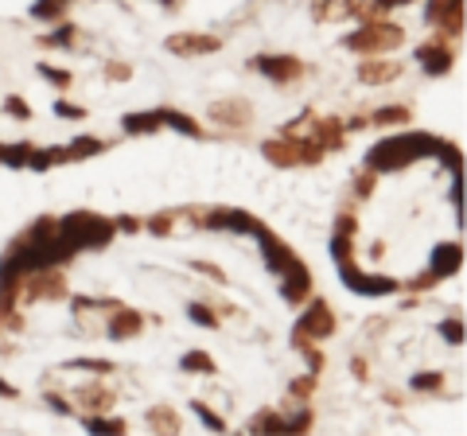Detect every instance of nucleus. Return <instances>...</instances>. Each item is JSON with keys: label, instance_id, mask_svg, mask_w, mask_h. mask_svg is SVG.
<instances>
[{"label": "nucleus", "instance_id": "f257e3e1", "mask_svg": "<svg viewBox=\"0 0 467 436\" xmlns=\"http://www.w3.org/2000/svg\"><path fill=\"white\" fill-rule=\"evenodd\" d=\"M440 137L432 133H402V137H386L366 152V168L370 171H402L413 160H424V156L440 152Z\"/></svg>", "mask_w": 467, "mask_h": 436}, {"label": "nucleus", "instance_id": "f03ea898", "mask_svg": "<svg viewBox=\"0 0 467 436\" xmlns=\"http://www.w3.org/2000/svg\"><path fill=\"white\" fill-rule=\"evenodd\" d=\"M58 234H63L74 250H102V245L113 242L117 222L94 215V211H74V215L58 218Z\"/></svg>", "mask_w": 467, "mask_h": 436}, {"label": "nucleus", "instance_id": "7ed1b4c3", "mask_svg": "<svg viewBox=\"0 0 467 436\" xmlns=\"http://www.w3.org/2000/svg\"><path fill=\"white\" fill-rule=\"evenodd\" d=\"M402 43H405V28L394 20H370L358 31H347L343 36V47L347 51H358V55H386Z\"/></svg>", "mask_w": 467, "mask_h": 436}, {"label": "nucleus", "instance_id": "20e7f679", "mask_svg": "<svg viewBox=\"0 0 467 436\" xmlns=\"http://www.w3.org/2000/svg\"><path fill=\"white\" fill-rule=\"evenodd\" d=\"M335 331V312H331L327 300H312V308H304V316L292 327V347H308V343H320Z\"/></svg>", "mask_w": 467, "mask_h": 436}, {"label": "nucleus", "instance_id": "39448f33", "mask_svg": "<svg viewBox=\"0 0 467 436\" xmlns=\"http://www.w3.org/2000/svg\"><path fill=\"white\" fill-rule=\"evenodd\" d=\"M265 160L277 164V168H296V164H320L323 148L315 141H296V137H280V141H265Z\"/></svg>", "mask_w": 467, "mask_h": 436}, {"label": "nucleus", "instance_id": "423d86ee", "mask_svg": "<svg viewBox=\"0 0 467 436\" xmlns=\"http://www.w3.org/2000/svg\"><path fill=\"white\" fill-rule=\"evenodd\" d=\"M339 277H343V285H347L350 292H358V296H389V292L402 289V285H397L394 277L362 273V269H355V265H350V257L339 261Z\"/></svg>", "mask_w": 467, "mask_h": 436}, {"label": "nucleus", "instance_id": "0eeeda50", "mask_svg": "<svg viewBox=\"0 0 467 436\" xmlns=\"http://www.w3.org/2000/svg\"><path fill=\"white\" fill-rule=\"evenodd\" d=\"M253 238H257V242H261V257H265V265H269V273H288V269L292 265H296V253H292L288 250V245L285 242H280V238L277 234H273V230L269 226H261V222H257V226H253Z\"/></svg>", "mask_w": 467, "mask_h": 436}, {"label": "nucleus", "instance_id": "6e6552de", "mask_svg": "<svg viewBox=\"0 0 467 436\" xmlns=\"http://www.w3.org/2000/svg\"><path fill=\"white\" fill-rule=\"evenodd\" d=\"M199 226H206V230H230V234H253L257 218L249 215V211H230V207H219V211H211V215H203V218H199Z\"/></svg>", "mask_w": 467, "mask_h": 436}, {"label": "nucleus", "instance_id": "1a4fd4ad", "mask_svg": "<svg viewBox=\"0 0 467 436\" xmlns=\"http://www.w3.org/2000/svg\"><path fill=\"white\" fill-rule=\"evenodd\" d=\"M253 67L265 74V78H273V82H296L300 74H304V63L300 59H292V55H257L253 59Z\"/></svg>", "mask_w": 467, "mask_h": 436}, {"label": "nucleus", "instance_id": "9d476101", "mask_svg": "<svg viewBox=\"0 0 467 436\" xmlns=\"http://www.w3.org/2000/svg\"><path fill=\"white\" fill-rule=\"evenodd\" d=\"M416 59H421V70L432 74V78H440V74H448V70L456 67V55H452V47H448L444 39L421 43V47H416Z\"/></svg>", "mask_w": 467, "mask_h": 436}, {"label": "nucleus", "instance_id": "9b49d317", "mask_svg": "<svg viewBox=\"0 0 467 436\" xmlns=\"http://www.w3.org/2000/svg\"><path fill=\"white\" fill-rule=\"evenodd\" d=\"M164 47H168L172 55H179V59H195V55H214L222 47V39L195 31V36H168V43Z\"/></svg>", "mask_w": 467, "mask_h": 436}, {"label": "nucleus", "instance_id": "f8f14e48", "mask_svg": "<svg viewBox=\"0 0 467 436\" xmlns=\"http://www.w3.org/2000/svg\"><path fill=\"white\" fill-rule=\"evenodd\" d=\"M460 265H463V245L460 242H440L436 250H432L429 277H432V281H444V277L460 273Z\"/></svg>", "mask_w": 467, "mask_h": 436}, {"label": "nucleus", "instance_id": "ddd939ff", "mask_svg": "<svg viewBox=\"0 0 467 436\" xmlns=\"http://www.w3.org/2000/svg\"><path fill=\"white\" fill-rule=\"evenodd\" d=\"M23 281H28V296H31V300H63V296H66V281L55 273V265L51 269H39V273H28Z\"/></svg>", "mask_w": 467, "mask_h": 436}, {"label": "nucleus", "instance_id": "4468645a", "mask_svg": "<svg viewBox=\"0 0 467 436\" xmlns=\"http://www.w3.org/2000/svg\"><path fill=\"white\" fill-rule=\"evenodd\" d=\"M308 292H312V273H308L304 261H296L288 273H280V296L288 304H300V300H308Z\"/></svg>", "mask_w": 467, "mask_h": 436}, {"label": "nucleus", "instance_id": "2eb2a0df", "mask_svg": "<svg viewBox=\"0 0 467 436\" xmlns=\"http://www.w3.org/2000/svg\"><path fill=\"white\" fill-rule=\"evenodd\" d=\"M140 327H145L140 312H132V308H121V304H113V316H110V339L125 343V339H132V335H137Z\"/></svg>", "mask_w": 467, "mask_h": 436}, {"label": "nucleus", "instance_id": "dca6fc26", "mask_svg": "<svg viewBox=\"0 0 467 436\" xmlns=\"http://www.w3.org/2000/svg\"><path fill=\"white\" fill-rule=\"evenodd\" d=\"M402 74V63H389V59H378V55H366L362 63H358V78L370 82V86H378V82H389Z\"/></svg>", "mask_w": 467, "mask_h": 436}, {"label": "nucleus", "instance_id": "f3484780", "mask_svg": "<svg viewBox=\"0 0 467 436\" xmlns=\"http://www.w3.org/2000/svg\"><path fill=\"white\" fill-rule=\"evenodd\" d=\"M211 117L214 121H222V125H238V129H246L249 121H253V110H249V102H219L211 110Z\"/></svg>", "mask_w": 467, "mask_h": 436}, {"label": "nucleus", "instance_id": "a211bd4d", "mask_svg": "<svg viewBox=\"0 0 467 436\" xmlns=\"http://www.w3.org/2000/svg\"><path fill=\"white\" fill-rule=\"evenodd\" d=\"M343 133H347V125L339 117H323V121H315V133H312V141L323 148V152H335L339 144H343Z\"/></svg>", "mask_w": 467, "mask_h": 436}, {"label": "nucleus", "instance_id": "6ab92c4d", "mask_svg": "<svg viewBox=\"0 0 467 436\" xmlns=\"http://www.w3.org/2000/svg\"><path fill=\"white\" fill-rule=\"evenodd\" d=\"M121 129H125L129 137H137V133H156V129H164V117H160V110L125 113V117H121Z\"/></svg>", "mask_w": 467, "mask_h": 436}, {"label": "nucleus", "instance_id": "aec40b11", "mask_svg": "<svg viewBox=\"0 0 467 436\" xmlns=\"http://www.w3.org/2000/svg\"><path fill=\"white\" fill-rule=\"evenodd\" d=\"M78 405H82V409H102V413H110V409H113V393L102 390V386H82V390H78Z\"/></svg>", "mask_w": 467, "mask_h": 436}, {"label": "nucleus", "instance_id": "412c9836", "mask_svg": "<svg viewBox=\"0 0 467 436\" xmlns=\"http://www.w3.org/2000/svg\"><path fill=\"white\" fill-rule=\"evenodd\" d=\"M160 117H164V125L179 129L183 137H203V125H199L195 117H187V113H179V110H160Z\"/></svg>", "mask_w": 467, "mask_h": 436}, {"label": "nucleus", "instance_id": "4be33fe9", "mask_svg": "<svg viewBox=\"0 0 467 436\" xmlns=\"http://www.w3.org/2000/svg\"><path fill=\"white\" fill-rule=\"evenodd\" d=\"M66 160H70V152H66V148H36V152H31V160H28V168L47 171V168H55V164H66Z\"/></svg>", "mask_w": 467, "mask_h": 436}, {"label": "nucleus", "instance_id": "5701e85b", "mask_svg": "<svg viewBox=\"0 0 467 436\" xmlns=\"http://www.w3.org/2000/svg\"><path fill=\"white\" fill-rule=\"evenodd\" d=\"M179 370L183 374H214L219 366H214V358L206 355V351H187V355L179 358Z\"/></svg>", "mask_w": 467, "mask_h": 436}, {"label": "nucleus", "instance_id": "b1692460", "mask_svg": "<svg viewBox=\"0 0 467 436\" xmlns=\"http://www.w3.org/2000/svg\"><path fill=\"white\" fill-rule=\"evenodd\" d=\"M105 144L102 137H78V141H70L66 144V152H70V160H90V156H98V152H105Z\"/></svg>", "mask_w": 467, "mask_h": 436}, {"label": "nucleus", "instance_id": "393cba45", "mask_svg": "<svg viewBox=\"0 0 467 436\" xmlns=\"http://www.w3.org/2000/svg\"><path fill=\"white\" fill-rule=\"evenodd\" d=\"M31 152H36V144H0V164H8V168H28Z\"/></svg>", "mask_w": 467, "mask_h": 436}, {"label": "nucleus", "instance_id": "a878e982", "mask_svg": "<svg viewBox=\"0 0 467 436\" xmlns=\"http://www.w3.org/2000/svg\"><path fill=\"white\" fill-rule=\"evenodd\" d=\"M249 432H288V417L280 413H257L249 421Z\"/></svg>", "mask_w": 467, "mask_h": 436}, {"label": "nucleus", "instance_id": "bb28decb", "mask_svg": "<svg viewBox=\"0 0 467 436\" xmlns=\"http://www.w3.org/2000/svg\"><path fill=\"white\" fill-rule=\"evenodd\" d=\"M409 117H413V113H409L405 105H386V110H378L374 117H366V125H402Z\"/></svg>", "mask_w": 467, "mask_h": 436}, {"label": "nucleus", "instance_id": "cd10ccee", "mask_svg": "<svg viewBox=\"0 0 467 436\" xmlns=\"http://www.w3.org/2000/svg\"><path fill=\"white\" fill-rule=\"evenodd\" d=\"M456 8H463V0H429V4H424V20L440 23L448 12H456Z\"/></svg>", "mask_w": 467, "mask_h": 436}, {"label": "nucleus", "instance_id": "c85d7f7f", "mask_svg": "<svg viewBox=\"0 0 467 436\" xmlns=\"http://www.w3.org/2000/svg\"><path fill=\"white\" fill-rule=\"evenodd\" d=\"M66 4H70V0H36V4H31V16H36V20H58V16L66 12Z\"/></svg>", "mask_w": 467, "mask_h": 436}, {"label": "nucleus", "instance_id": "c756f323", "mask_svg": "<svg viewBox=\"0 0 467 436\" xmlns=\"http://www.w3.org/2000/svg\"><path fill=\"white\" fill-rule=\"evenodd\" d=\"M66 370H90L94 378H105V374H113V363H105V358H74V363H66Z\"/></svg>", "mask_w": 467, "mask_h": 436}, {"label": "nucleus", "instance_id": "7c9ffc66", "mask_svg": "<svg viewBox=\"0 0 467 436\" xmlns=\"http://www.w3.org/2000/svg\"><path fill=\"white\" fill-rule=\"evenodd\" d=\"M148 425H152V429H164V432H179V417L172 413V409H152V413H148Z\"/></svg>", "mask_w": 467, "mask_h": 436}, {"label": "nucleus", "instance_id": "2f4dec72", "mask_svg": "<svg viewBox=\"0 0 467 436\" xmlns=\"http://www.w3.org/2000/svg\"><path fill=\"white\" fill-rule=\"evenodd\" d=\"M191 413H195L199 421L206 425V429H214V432H226V421H222V417L214 413V409H206L203 401H191Z\"/></svg>", "mask_w": 467, "mask_h": 436}, {"label": "nucleus", "instance_id": "473e14b6", "mask_svg": "<svg viewBox=\"0 0 467 436\" xmlns=\"http://www.w3.org/2000/svg\"><path fill=\"white\" fill-rule=\"evenodd\" d=\"M74 36H78V28H70V23H63L58 31H51V36H39V43L43 47H70Z\"/></svg>", "mask_w": 467, "mask_h": 436}, {"label": "nucleus", "instance_id": "72a5a7b5", "mask_svg": "<svg viewBox=\"0 0 467 436\" xmlns=\"http://www.w3.org/2000/svg\"><path fill=\"white\" fill-rule=\"evenodd\" d=\"M82 425L90 432H125V421H117V417H82Z\"/></svg>", "mask_w": 467, "mask_h": 436}, {"label": "nucleus", "instance_id": "f704fd0d", "mask_svg": "<svg viewBox=\"0 0 467 436\" xmlns=\"http://www.w3.org/2000/svg\"><path fill=\"white\" fill-rule=\"evenodd\" d=\"M440 335H444L452 347H460V343H463V319H460V316H456V319H444V324H440Z\"/></svg>", "mask_w": 467, "mask_h": 436}, {"label": "nucleus", "instance_id": "c9c22d12", "mask_svg": "<svg viewBox=\"0 0 467 436\" xmlns=\"http://www.w3.org/2000/svg\"><path fill=\"white\" fill-rule=\"evenodd\" d=\"M187 316L195 319V324H203V327H219V316H214V312L206 308V304H191Z\"/></svg>", "mask_w": 467, "mask_h": 436}, {"label": "nucleus", "instance_id": "e433bc0d", "mask_svg": "<svg viewBox=\"0 0 467 436\" xmlns=\"http://www.w3.org/2000/svg\"><path fill=\"white\" fill-rule=\"evenodd\" d=\"M4 113H12V117H20V121H31V105L23 102V97H4Z\"/></svg>", "mask_w": 467, "mask_h": 436}, {"label": "nucleus", "instance_id": "4c0bfd02", "mask_svg": "<svg viewBox=\"0 0 467 436\" xmlns=\"http://www.w3.org/2000/svg\"><path fill=\"white\" fill-rule=\"evenodd\" d=\"M39 74H43L47 82H55V86H70V70H58V67H47V63H39Z\"/></svg>", "mask_w": 467, "mask_h": 436}, {"label": "nucleus", "instance_id": "58836bf2", "mask_svg": "<svg viewBox=\"0 0 467 436\" xmlns=\"http://www.w3.org/2000/svg\"><path fill=\"white\" fill-rule=\"evenodd\" d=\"M55 113H58V117H70V121H82V117H86V110H82V105H74V102H55Z\"/></svg>", "mask_w": 467, "mask_h": 436}, {"label": "nucleus", "instance_id": "ea45409f", "mask_svg": "<svg viewBox=\"0 0 467 436\" xmlns=\"http://www.w3.org/2000/svg\"><path fill=\"white\" fill-rule=\"evenodd\" d=\"M440 386H444L440 374H416L413 378V390H440Z\"/></svg>", "mask_w": 467, "mask_h": 436}, {"label": "nucleus", "instance_id": "a19ab883", "mask_svg": "<svg viewBox=\"0 0 467 436\" xmlns=\"http://www.w3.org/2000/svg\"><path fill=\"white\" fill-rule=\"evenodd\" d=\"M312 386H315V374L308 370V378H300V382H292V398H300V401H304L308 393H312Z\"/></svg>", "mask_w": 467, "mask_h": 436}, {"label": "nucleus", "instance_id": "79ce46f5", "mask_svg": "<svg viewBox=\"0 0 467 436\" xmlns=\"http://www.w3.org/2000/svg\"><path fill=\"white\" fill-rule=\"evenodd\" d=\"M308 429H312V413H308V409L296 413V417H288V432H308Z\"/></svg>", "mask_w": 467, "mask_h": 436}, {"label": "nucleus", "instance_id": "37998d69", "mask_svg": "<svg viewBox=\"0 0 467 436\" xmlns=\"http://www.w3.org/2000/svg\"><path fill=\"white\" fill-rule=\"evenodd\" d=\"M172 226H175V218L172 215H160V218H152V222H148V230H152V234H172Z\"/></svg>", "mask_w": 467, "mask_h": 436}, {"label": "nucleus", "instance_id": "c03bdc74", "mask_svg": "<svg viewBox=\"0 0 467 436\" xmlns=\"http://www.w3.org/2000/svg\"><path fill=\"white\" fill-rule=\"evenodd\" d=\"M195 269H199V273H206L214 285H226V273H222L219 265H203V261H195Z\"/></svg>", "mask_w": 467, "mask_h": 436}, {"label": "nucleus", "instance_id": "a18cd8bd", "mask_svg": "<svg viewBox=\"0 0 467 436\" xmlns=\"http://www.w3.org/2000/svg\"><path fill=\"white\" fill-rule=\"evenodd\" d=\"M355 191H358V195H362V199H366V195H370V191H374V171H366V176H362V179H355Z\"/></svg>", "mask_w": 467, "mask_h": 436}, {"label": "nucleus", "instance_id": "49530a36", "mask_svg": "<svg viewBox=\"0 0 467 436\" xmlns=\"http://www.w3.org/2000/svg\"><path fill=\"white\" fill-rule=\"evenodd\" d=\"M378 12H389V8H402V4H413V0H370Z\"/></svg>", "mask_w": 467, "mask_h": 436}, {"label": "nucleus", "instance_id": "de8ad7c7", "mask_svg": "<svg viewBox=\"0 0 467 436\" xmlns=\"http://www.w3.org/2000/svg\"><path fill=\"white\" fill-rule=\"evenodd\" d=\"M105 74L121 82V78H129V67H125V63H110V70H105Z\"/></svg>", "mask_w": 467, "mask_h": 436}, {"label": "nucleus", "instance_id": "09e8293b", "mask_svg": "<svg viewBox=\"0 0 467 436\" xmlns=\"http://www.w3.org/2000/svg\"><path fill=\"white\" fill-rule=\"evenodd\" d=\"M47 401H51V409H55V413H63V417H66V413H74V409L66 405L63 398H55V393H51V398H47Z\"/></svg>", "mask_w": 467, "mask_h": 436}, {"label": "nucleus", "instance_id": "8fccbe9b", "mask_svg": "<svg viewBox=\"0 0 467 436\" xmlns=\"http://www.w3.org/2000/svg\"><path fill=\"white\" fill-rule=\"evenodd\" d=\"M117 226H121L125 234H137V230H140V222H137V218H117Z\"/></svg>", "mask_w": 467, "mask_h": 436}, {"label": "nucleus", "instance_id": "3c124183", "mask_svg": "<svg viewBox=\"0 0 467 436\" xmlns=\"http://www.w3.org/2000/svg\"><path fill=\"white\" fill-rule=\"evenodd\" d=\"M350 370H355V378H366V363H362V358H355V363H350Z\"/></svg>", "mask_w": 467, "mask_h": 436}, {"label": "nucleus", "instance_id": "603ef678", "mask_svg": "<svg viewBox=\"0 0 467 436\" xmlns=\"http://www.w3.org/2000/svg\"><path fill=\"white\" fill-rule=\"evenodd\" d=\"M0 393H4V398H16L20 390H16V386H8V382H0Z\"/></svg>", "mask_w": 467, "mask_h": 436}, {"label": "nucleus", "instance_id": "864d4df0", "mask_svg": "<svg viewBox=\"0 0 467 436\" xmlns=\"http://www.w3.org/2000/svg\"><path fill=\"white\" fill-rule=\"evenodd\" d=\"M160 4H164V8H175V4H179V0H160Z\"/></svg>", "mask_w": 467, "mask_h": 436}]
</instances>
